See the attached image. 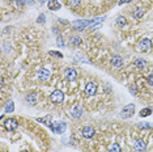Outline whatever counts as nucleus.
Instances as JSON below:
<instances>
[{"label":"nucleus","instance_id":"1","mask_svg":"<svg viewBox=\"0 0 153 152\" xmlns=\"http://www.w3.org/2000/svg\"><path fill=\"white\" fill-rule=\"evenodd\" d=\"M151 49H152V42L148 38H143L137 45V50L141 51V53H147V51H149Z\"/></svg>","mask_w":153,"mask_h":152},{"label":"nucleus","instance_id":"2","mask_svg":"<svg viewBox=\"0 0 153 152\" xmlns=\"http://www.w3.org/2000/svg\"><path fill=\"white\" fill-rule=\"evenodd\" d=\"M134 114H135V105L134 104H128L120 112V117L122 118H131Z\"/></svg>","mask_w":153,"mask_h":152},{"label":"nucleus","instance_id":"3","mask_svg":"<svg viewBox=\"0 0 153 152\" xmlns=\"http://www.w3.org/2000/svg\"><path fill=\"white\" fill-rule=\"evenodd\" d=\"M50 98H51V101H53L54 104H62L63 102V100H64V93L62 91H59V89H55V91L51 93Z\"/></svg>","mask_w":153,"mask_h":152},{"label":"nucleus","instance_id":"4","mask_svg":"<svg viewBox=\"0 0 153 152\" xmlns=\"http://www.w3.org/2000/svg\"><path fill=\"white\" fill-rule=\"evenodd\" d=\"M4 127L8 131H15L17 127H19V121L16 118H8L4 122Z\"/></svg>","mask_w":153,"mask_h":152},{"label":"nucleus","instance_id":"5","mask_svg":"<svg viewBox=\"0 0 153 152\" xmlns=\"http://www.w3.org/2000/svg\"><path fill=\"white\" fill-rule=\"evenodd\" d=\"M65 127H67V123L65 122H55V123H53L51 129H53V131H55V133H58V134H63L65 131Z\"/></svg>","mask_w":153,"mask_h":152},{"label":"nucleus","instance_id":"6","mask_svg":"<svg viewBox=\"0 0 153 152\" xmlns=\"http://www.w3.org/2000/svg\"><path fill=\"white\" fill-rule=\"evenodd\" d=\"M64 76L65 79L69 81H75L76 79H77V72H76V70H74V68H67L64 72Z\"/></svg>","mask_w":153,"mask_h":152},{"label":"nucleus","instance_id":"7","mask_svg":"<svg viewBox=\"0 0 153 152\" xmlns=\"http://www.w3.org/2000/svg\"><path fill=\"white\" fill-rule=\"evenodd\" d=\"M81 134L86 139H90V138H93V135H94V129L90 126H85L81 129Z\"/></svg>","mask_w":153,"mask_h":152},{"label":"nucleus","instance_id":"8","mask_svg":"<svg viewBox=\"0 0 153 152\" xmlns=\"http://www.w3.org/2000/svg\"><path fill=\"white\" fill-rule=\"evenodd\" d=\"M85 93L88 96H94L97 93V85L96 83H88L85 87Z\"/></svg>","mask_w":153,"mask_h":152},{"label":"nucleus","instance_id":"9","mask_svg":"<svg viewBox=\"0 0 153 152\" xmlns=\"http://www.w3.org/2000/svg\"><path fill=\"white\" fill-rule=\"evenodd\" d=\"M50 76H51V74L47 68H42V70L38 72V79L42 80V81H47L48 79H50Z\"/></svg>","mask_w":153,"mask_h":152},{"label":"nucleus","instance_id":"10","mask_svg":"<svg viewBox=\"0 0 153 152\" xmlns=\"http://www.w3.org/2000/svg\"><path fill=\"white\" fill-rule=\"evenodd\" d=\"M134 147H135V150H137V151H145L147 150V144H145V142L143 139H136L135 140Z\"/></svg>","mask_w":153,"mask_h":152},{"label":"nucleus","instance_id":"11","mask_svg":"<svg viewBox=\"0 0 153 152\" xmlns=\"http://www.w3.org/2000/svg\"><path fill=\"white\" fill-rule=\"evenodd\" d=\"M47 7H48V9H51V11H58V9H60L62 5L58 0H48Z\"/></svg>","mask_w":153,"mask_h":152},{"label":"nucleus","instance_id":"12","mask_svg":"<svg viewBox=\"0 0 153 152\" xmlns=\"http://www.w3.org/2000/svg\"><path fill=\"white\" fill-rule=\"evenodd\" d=\"M26 102L30 104V105H36L37 104V100H38V95L37 93H29V95L25 97Z\"/></svg>","mask_w":153,"mask_h":152},{"label":"nucleus","instance_id":"13","mask_svg":"<svg viewBox=\"0 0 153 152\" xmlns=\"http://www.w3.org/2000/svg\"><path fill=\"white\" fill-rule=\"evenodd\" d=\"M111 66L117 67V68L122 67V66H123V59H122L120 57H118V55H115V57H113V59H111Z\"/></svg>","mask_w":153,"mask_h":152},{"label":"nucleus","instance_id":"14","mask_svg":"<svg viewBox=\"0 0 153 152\" xmlns=\"http://www.w3.org/2000/svg\"><path fill=\"white\" fill-rule=\"evenodd\" d=\"M71 114H72V117L74 118H80L81 117V114H82V108L81 106H75V108H72L71 110Z\"/></svg>","mask_w":153,"mask_h":152},{"label":"nucleus","instance_id":"15","mask_svg":"<svg viewBox=\"0 0 153 152\" xmlns=\"http://www.w3.org/2000/svg\"><path fill=\"white\" fill-rule=\"evenodd\" d=\"M132 16H134L135 19H141V17L144 16V9H141V8H135V9H134V13H132Z\"/></svg>","mask_w":153,"mask_h":152},{"label":"nucleus","instance_id":"16","mask_svg":"<svg viewBox=\"0 0 153 152\" xmlns=\"http://www.w3.org/2000/svg\"><path fill=\"white\" fill-rule=\"evenodd\" d=\"M137 129H140V130H149V129H152V123H148V122H140V123H137L136 125Z\"/></svg>","mask_w":153,"mask_h":152},{"label":"nucleus","instance_id":"17","mask_svg":"<svg viewBox=\"0 0 153 152\" xmlns=\"http://www.w3.org/2000/svg\"><path fill=\"white\" fill-rule=\"evenodd\" d=\"M115 22H117V25L119 28H123L127 24V20H126V17H124V16H119V17H117V21Z\"/></svg>","mask_w":153,"mask_h":152},{"label":"nucleus","instance_id":"18","mask_svg":"<svg viewBox=\"0 0 153 152\" xmlns=\"http://www.w3.org/2000/svg\"><path fill=\"white\" fill-rule=\"evenodd\" d=\"M37 121H38V122H41V123H46V125H47L48 127L53 126V123H51V117H50V115L45 117V118H38Z\"/></svg>","mask_w":153,"mask_h":152},{"label":"nucleus","instance_id":"19","mask_svg":"<svg viewBox=\"0 0 153 152\" xmlns=\"http://www.w3.org/2000/svg\"><path fill=\"white\" fill-rule=\"evenodd\" d=\"M13 110H15V104H13V101L11 100V101H8L5 105V113H12Z\"/></svg>","mask_w":153,"mask_h":152},{"label":"nucleus","instance_id":"20","mask_svg":"<svg viewBox=\"0 0 153 152\" xmlns=\"http://www.w3.org/2000/svg\"><path fill=\"white\" fill-rule=\"evenodd\" d=\"M135 66H136L137 68H145L147 67V62L144 59H136L135 60Z\"/></svg>","mask_w":153,"mask_h":152},{"label":"nucleus","instance_id":"21","mask_svg":"<svg viewBox=\"0 0 153 152\" xmlns=\"http://www.w3.org/2000/svg\"><path fill=\"white\" fill-rule=\"evenodd\" d=\"M69 42H71V45H74V46H79V45H81L82 39H81V38H80V37L76 36V37H72Z\"/></svg>","mask_w":153,"mask_h":152},{"label":"nucleus","instance_id":"22","mask_svg":"<svg viewBox=\"0 0 153 152\" xmlns=\"http://www.w3.org/2000/svg\"><path fill=\"white\" fill-rule=\"evenodd\" d=\"M151 114H152V109H149V108L140 110V117H141V118H145V117L151 115Z\"/></svg>","mask_w":153,"mask_h":152},{"label":"nucleus","instance_id":"23","mask_svg":"<svg viewBox=\"0 0 153 152\" xmlns=\"http://www.w3.org/2000/svg\"><path fill=\"white\" fill-rule=\"evenodd\" d=\"M109 152H122L120 146H119V144H117V143L111 144V147L109 148Z\"/></svg>","mask_w":153,"mask_h":152},{"label":"nucleus","instance_id":"24","mask_svg":"<svg viewBox=\"0 0 153 152\" xmlns=\"http://www.w3.org/2000/svg\"><path fill=\"white\" fill-rule=\"evenodd\" d=\"M80 1H81V0H67L68 5L72 7V8H74V7H77L80 4Z\"/></svg>","mask_w":153,"mask_h":152},{"label":"nucleus","instance_id":"25","mask_svg":"<svg viewBox=\"0 0 153 152\" xmlns=\"http://www.w3.org/2000/svg\"><path fill=\"white\" fill-rule=\"evenodd\" d=\"M128 89H130V93H131V95H132V96H136V95H137V93H139V91H137V88H136V85H131V87H130V88H128Z\"/></svg>","mask_w":153,"mask_h":152},{"label":"nucleus","instance_id":"26","mask_svg":"<svg viewBox=\"0 0 153 152\" xmlns=\"http://www.w3.org/2000/svg\"><path fill=\"white\" fill-rule=\"evenodd\" d=\"M147 83H148L149 85H151V87H153V74L148 76V79H147Z\"/></svg>","mask_w":153,"mask_h":152},{"label":"nucleus","instance_id":"27","mask_svg":"<svg viewBox=\"0 0 153 152\" xmlns=\"http://www.w3.org/2000/svg\"><path fill=\"white\" fill-rule=\"evenodd\" d=\"M50 55H54V57H56V58H62L63 55H62L60 53H58V51H50Z\"/></svg>","mask_w":153,"mask_h":152},{"label":"nucleus","instance_id":"28","mask_svg":"<svg viewBox=\"0 0 153 152\" xmlns=\"http://www.w3.org/2000/svg\"><path fill=\"white\" fill-rule=\"evenodd\" d=\"M56 43H58V46H63V39H62L60 37H58V39H56Z\"/></svg>","mask_w":153,"mask_h":152},{"label":"nucleus","instance_id":"29","mask_svg":"<svg viewBox=\"0 0 153 152\" xmlns=\"http://www.w3.org/2000/svg\"><path fill=\"white\" fill-rule=\"evenodd\" d=\"M38 22H42V24L45 22V16L43 15H41L39 17H38Z\"/></svg>","mask_w":153,"mask_h":152},{"label":"nucleus","instance_id":"30","mask_svg":"<svg viewBox=\"0 0 153 152\" xmlns=\"http://www.w3.org/2000/svg\"><path fill=\"white\" fill-rule=\"evenodd\" d=\"M131 1V0H120V1H119V4L122 5V4H124V3H130Z\"/></svg>","mask_w":153,"mask_h":152},{"label":"nucleus","instance_id":"31","mask_svg":"<svg viewBox=\"0 0 153 152\" xmlns=\"http://www.w3.org/2000/svg\"><path fill=\"white\" fill-rule=\"evenodd\" d=\"M21 152H27V151H21Z\"/></svg>","mask_w":153,"mask_h":152}]
</instances>
